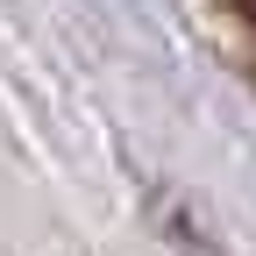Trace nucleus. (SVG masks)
<instances>
[{"instance_id":"f257e3e1","label":"nucleus","mask_w":256,"mask_h":256,"mask_svg":"<svg viewBox=\"0 0 256 256\" xmlns=\"http://www.w3.org/2000/svg\"><path fill=\"white\" fill-rule=\"evenodd\" d=\"M242 8H249V14H256V0H242Z\"/></svg>"}]
</instances>
